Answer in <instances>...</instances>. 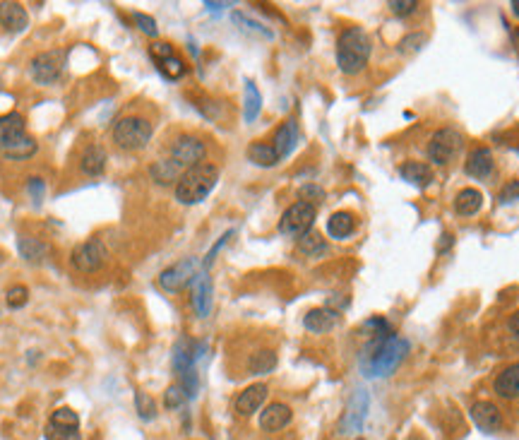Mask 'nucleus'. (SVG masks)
Instances as JSON below:
<instances>
[{
    "mask_svg": "<svg viewBox=\"0 0 519 440\" xmlns=\"http://www.w3.org/2000/svg\"><path fill=\"white\" fill-rule=\"evenodd\" d=\"M248 159L258 164V166H274V164H279V156L274 152L272 142H253L248 147Z\"/></svg>",
    "mask_w": 519,
    "mask_h": 440,
    "instance_id": "nucleus-31",
    "label": "nucleus"
},
{
    "mask_svg": "<svg viewBox=\"0 0 519 440\" xmlns=\"http://www.w3.org/2000/svg\"><path fill=\"white\" fill-rule=\"evenodd\" d=\"M399 176L416 188H428L433 183V169L428 164H421V161H404L402 166H399Z\"/></svg>",
    "mask_w": 519,
    "mask_h": 440,
    "instance_id": "nucleus-23",
    "label": "nucleus"
},
{
    "mask_svg": "<svg viewBox=\"0 0 519 440\" xmlns=\"http://www.w3.org/2000/svg\"><path fill=\"white\" fill-rule=\"evenodd\" d=\"M135 409H137V414H140V419H144V421H152V419L156 416V404H154V399L147 395V392H137V395H135Z\"/></svg>",
    "mask_w": 519,
    "mask_h": 440,
    "instance_id": "nucleus-34",
    "label": "nucleus"
},
{
    "mask_svg": "<svg viewBox=\"0 0 519 440\" xmlns=\"http://www.w3.org/2000/svg\"><path fill=\"white\" fill-rule=\"evenodd\" d=\"M508 332L512 334V339H515L517 344H519V311L510 315V320H508Z\"/></svg>",
    "mask_w": 519,
    "mask_h": 440,
    "instance_id": "nucleus-44",
    "label": "nucleus"
},
{
    "mask_svg": "<svg viewBox=\"0 0 519 440\" xmlns=\"http://www.w3.org/2000/svg\"><path fill=\"white\" fill-rule=\"evenodd\" d=\"M106 260H109V251L99 239H89V241L80 243V246H77L70 255L72 267H75L77 272H84V274L99 272L104 265H106Z\"/></svg>",
    "mask_w": 519,
    "mask_h": 440,
    "instance_id": "nucleus-8",
    "label": "nucleus"
},
{
    "mask_svg": "<svg viewBox=\"0 0 519 440\" xmlns=\"http://www.w3.org/2000/svg\"><path fill=\"white\" fill-rule=\"evenodd\" d=\"M510 8H512V12H515V15L519 17V0H512V3H510Z\"/></svg>",
    "mask_w": 519,
    "mask_h": 440,
    "instance_id": "nucleus-46",
    "label": "nucleus"
},
{
    "mask_svg": "<svg viewBox=\"0 0 519 440\" xmlns=\"http://www.w3.org/2000/svg\"><path fill=\"white\" fill-rule=\"evenodd\" d=\"M188 402V395H186V390L178 385H171L168 390H166V395H163V404H166V409H178V406H183Z\"/></svg>",
    "mask_w": 519,
    "mask_h": 440,
    "instance_id": "nucleus-35",
    "label": "nucleus"
},
{
    "mask_svg": "<svg viewBox=\"0 0 519 440\" xmlns=\"http://www.w3.org/2000/svg\"><path fill=\"white\" fill-rule=\"evenodd\" d=\"M65 61H68V54H65L63 49H54V51H44V54H39L34 61H31V80L36 84H54L58 77H61V72L65 68Z\"/></svg>",
    "mask_w": 519,
    "mask_h": 440,
    "instance_id": "nucleus-9",
    "label": "nucleus"
},
{
    "mask_svg": "<svg viewBox=\"0 0 519 440\" xmlns=\"http://www.w3.org/2000/svg\"><path fill=\"white\" fill-rule=\"evenodd\" d=\"M0 24L5 27V31H12V34H17V31L27 29L29 15H27V10H24L19 3L5 0V3H0Z\"/></svg>",
    "mask_w": 519,
    "mask_h": 440,
    "instance_id": "nucleus-21",
    "label": "nucleus"
},
{
    "mask_svg": "<svg viewBox=\"0 0 519 440\" xmlns=\"http://www.w3.org/2000/svg\"><path fill=\"white\" fill-rule=\"evenodd\" d=\"M339 320H341L339 311H334L330 306H323V308H313V311L306 313L303 327L315 334H325V332L334 330V327L339 325Z\"/></svg>",
    "mask_w": 519,
    "mask_h": 440,
    "instance_id": "nucleus-14",
    "label": "nucleus"
},
{
    "mask_svg": "<svg viewBox=\"0 0 519 440\" xmlns=\"http://www.w3.org/2000/svg\"><path fill=\"white\" fill-rule=\"evenodd\" d=\"M152 123L142 116H126L114 126V142L126 152H137L144 149L152 140Z\"/></svg>",
    "mask_w": 519,
    "mask_h": 440,
    "instance_id": "nucleus-5",
    "label": "nucleus"
},
{
    "mask_svg": "<svg viewBox=\"0 0 519 440\" xmlns=\"http://www.w3.org/2000/svg\"><path fill=\"white\" fill-rule=\"evenodd\" d=\"M462 144H464L462 133H457V130H452V128L438 130L428 142V159L433 164H438V166H445V164H450L459 152H462Z\"/></svg>",
    "mask_w": 519,
    "mask_h": 440,
    "instance_id": "nucleus-7",
    "label": "nucleus"
},
{
    "mask_svg": "<svg viewBox=\"0 0 519 440\" xmlns=\"http://www.w3.org/2000/svg\"><path fill=\"white\" fill-rule=\"evenodd\" d=\"M149 54H152V58H154L156 63H159V61H166V58H171V56H176V54H173V46L166 44V41H156V44H152Z\"/></svg>",
    "mask_w": 519,
    "mask_h": 440,
    "instance_id": "nucleus-42",
    "label": "nucleus"
},
{
    "mask_svg": "<svg viewBox=\"0 0 519 440\" xmlns=\"http://www.w3.org/2000/svg\"><path fill=\"white\" fill-rule=\"evenodd\" d=\"M325 248H327L325 239L315 231H308L298 239V251L303 255H308V258H318V255H323Z\"/></svg>",
    "mask_w": 519,
    "mask_h": 440,
    "instance_id": "nucleus-32",
    "label": "nucleus"
},
{
    "mask_svg": "<svg viewBox=\"0 0 519 440\" xmlns=\"http://www.w3.org/2000/svg\"><path fill=\"white\" fill-rule=\"evenodd\" d=\"M498 200H500V205H510V202H517L519 200V181H508L500 190V195H498Z\"/></svg>",
    "mask_w": 519,
    "mask_h": 440,
    "instance_id": "nucleus-40",
    "label": "nucleus"
},
{
    "mask_svg": "<svg viewBox=\"0 0 519 440\" xmlns=\"http://www.w3.org/2000/svg\"><path fill=\"white\" fill-rule=\"evenodd\" d=\"M296 144H298V123H296V121H284L277 128L274 137H272V147H274V152H277L279 161L286 159V156L293 152Z\"/></svg>",
    "mask_w": 519,
    "mask_h": 440,
    "instance_id": "nucleus-18",
    "label": "nucleus"
},
{
    "mask_svg": "<svg viewBox=\"0 0 519 440\" xmlns=\"http://www.w3.org/2000/svg\"><path fill=\"white\" fill-rule=\"evenodd\" d=\"M36 149L39 144L34 142V137L27 135L22 116L15 114V111L0 116V152H3V156L19 161L34 156Z\"/></svg>",
    "mask_w": 519,
    "mask_h": 440,
    "instance_id": "nucleus-2",
    "label": "nucleus"
},
{
    "mask_svg": "<svg viewBox=\"0 0 519 440\" xmlns=\"http://www.w3.org/2000/svg\"><path fill=\"white\" fill-rule=\"evenodd\" d=\"M8 306L10 308H22V306H27V301H29V289L27 286H22V284H17V286H10L8 289Z\"/></svg>",
    "mask_w": 519,
    "mask_h": 440,
    "instance_id": "nucleus-36",
    "label": "nucleus"
},
{
    "mask_svg": "<svg viewBox=\"0 0 519 440\" xmlns=\"http://www.w3.org/2000/svg\"><path fill=\"white\" fill-rule=\"evenodd\" d=\"M267 392L269 390L265 383H255L251 387H246V390L236 397V414H238V416H253V414L260 411V406L265 404Z\"/></svg>",
    "mask_w": 519,
    "mask_h": 440,
    "instance_id": "nucleus-16",
    "label": "nucleus"
},
{
    "mask_svg": "<svg viewBox=\"0 0 519 440\" xmlns=\"http://www.w3.org/2000/svg\"><path fill=\"white\" fill-rule=\"evenodd\" d=\"M190 289H193V308H195V313L200 315V318H207V315L212 313V281H209L207 270H202V272L195 274V279H193V284H190Z\"/></svg>",
    "mask_w": 519,
    "mask_h": 440,
    "instance_id": "nucleus-15",
    "label": "nucleus"
},
{
    "mask_svg": "<svg viewBox=\"0 0 519 440\" xmlns=\"http://www.w3.org/2000/svg\"><path fill=\"white\" fill-rule=\"evenodd\" d=\"M133 19H135V24H137V27H140L142 34H147V36H152V39L159 36V27H156L154 17L144 15V12H135Z\"/></svg>",
    "mask_w": 519,
    "mask_h": 440,
    "instance_id": "nucleus-37",
    "label": "nucleus"
},
{
    "mask_svg": "<svg viewBox=\"0 0 519 440\" xmlns=\"http://www.w3.org/2000/svg\"><path fill=\"white\" fill-rule=\"evenodd\" d=\"M493 390L503 399H519V361L498 373L493 380Z\"/></svg>",
    "mask_w": 519,
    "mask_h": 440,
    "instance_id": "nucleus-20",
    "label": "nucleus"
},
{
    "mask_svg": "<svg viewBox=\"0 0 519 440\" xmlns=\"http://www.w3.org/2000/svg\"><path fill=\"white\" fill-rule=\"evenodd\" d=\"M274 369H277V354L272 349L255 351L251 361H248V371H251L253 376H267V373H272Z\"/></svg>",
    "mask_w": 519,
    "mask_h": 440,
    "instance_id": "nucleus-30",
    "label": "nucleus"
},
{
    "mask_svg": "<svg viewBox=\"0 0 519 440\" xmlns=\"http://www.w3.org/2000/svg\"><path fill=\"white\" fill-rule=\"evenodd\" d=\"M17 251L29 265H41V262H46V258H49V246L39 239H31V236H19Z\"/></svg>",
    "mask_w": 519,
    "mask_h": 440,
    "instance_id": "nucleus-26",
    "label": "nucleus"
},
{
    "mask_svg": "<svg viewBox=\"0 0 519 440\" xmlns=\"http://www.w3.org/2000/svg\"><path fill=\"white\" fill-rule=\"evenodd\" d=\"M368 344L361 351V371L368 378H385L392 376L399 369V364L409 354V341L402 339L399 334L392 332V325L385 323L380 318H373L371 323H366Z\"/></svg>",
    "mask_w": 519,
    "mask_h": 440,
    "instance_id": "nucleus-1",
    "label": "nucleus"
},
{
    "mask_svg": "<svg viewBox=\"0 0 519 440\" xmlns=\"http://www.w3.org/2000/svg\"><path fill=\"white\" fill-rule=\"evenodd\" d=\"M216 181H219V169L214 164H197V166L188 169L176 183V200L181 205H197L212 193Z\"/></svg>",
    "mask_w": 519,
    "mask_h": 440,
    "instance_id": "nucleus-4",
    "label": "nucleus"
},
{
    "mask_svg": "<svg viewBox=\"0 0 519 440\" xmlns=\"http://www.w3.org/2000/svg\"><path fill=\"white\" fill-rule=\"evenodd\" d=\"M159 70L163 77H168V80H181V77L188 72V65L183 63V58L171 56L166 61H159Z\"/></svg>",
    "mask_w": 519,
    "mask_h": 440,
    "instance_id": "nucleus-33",
    "label": "nucleus"
},
{
    "mask_svg": "<svg viewBox=\"0 0 519 440\" xmlns=\"http://www.w3.org/2000/svg\"><path fill=\"white\" fill-rule=\"evenodd\" d=\"M104 169H106V149L89 144L80 156V171L84 176H101Z\"/></svg>",
    "mask_w": 519,
    "mask_h": 440,
    "instance_id": "nucleus-25",
    "label": "nucleus"
},
{
    "mask_svg": "<svg viewBox=\"0 0 519 440\" xmlns=\"http://www.w3.org/2000/svg\"><path fill=\"white\" fill-rule=\"evenodd\" d=\"M353 231H356V216L351 212H346V209L334 212L330 219H327V234H330V239L344 241V239H349Z\"/></svg>",
    "mask_w": 519,
    "mask_h": 440,
    "instance_id": "nucleus-24",
    "label": "nucleus"
},
{
    "mask_svg": "<svg viewBox=\"0 0 519 440\" xmlns=\"http://www.w3.org/2000/svg\"><path fill=\"white\" fill-rule=\"evenodd\" d=\"M425 44V36L423 34H409L404 36L402 41H399V54H416L418 49Z\"/></svg>",
    "mask_w": 519,
    "mask_h": 440,
    "instance_id": "nucleus-39",
    "label": "nucleus"
},
{
    "mask_svg": "<svg viewBox=\"0 0 519 440\" xmlns=\"http://www.w3.org/2000/svg\"><path fill=\"white\" fill-rule=\"evenodd\" d=\"M27 193H29V198H31V202H34V205H41V200H44V195H46V183L41 179H29Z\"/></svg>",
    "mask_w": 519,
    "mask_h": 440,
    "instance_id": "nucleus-41",
    "label": "nucleus"
},
{
    "mask_svg": "<svg viewBox=\"0 0 519 440\" xmlns=\"http://www.w3.org/2000/svg\"><path fill=\"white\" fill-rule=\"evenodd\" d=\"M205 154H207L205 142L195 135H181L178 140L173 142V147H171V159L178 164L183 171L202 164L205 161Z\"/></svg>",
    "mask_w": 519,
    "mask_h": 440,
    "instance_id": "nucleus-11",
    "label": "nucleus"
},
{
    "mask_svg": "<svg viewBox=\"0 0 519 440\" xmlns=\"http://www.w3.org/2000/svg\"><path fill=\"white\" fill-rule=\"evenodd\" d=\"M205 8L207 10H221V8H228V3H205Z\"/></svg>",
    "mask_w": 519,
    "mask_h": 440,
    "instance_id": "nucleus-45",
    "label": "nucleus"
},
{
    "mask_svg": "<svg viewBox=\"0 0 519 440\" xmlns=\"http://www.w3.org/2000/svg\"><path fill=\"white\" fill-rule=\"evenodd\" d=\"M483 207V195L476 188H464L455 198V212L459 216H474Z\"/></svg>",
    "mask_w": 519,
    "mask_h": 440,
    "instance_id": "nucleus-27",
    "label": "nucleus"
},
{
    "mask_svg": "<svg viewBox=\"0 0 519 440\" xmlns=\"http://www.w3.org/2000/svg\"><path fill=\"white\" fill-rule=\"evenodd\" d=\"M466 174L474 176V179H488L493 174V169H495V161H493V152L488 147H474L466 156V164H464Z\"/></svg>",
    "mask_w": 519,
    "mask_h": 440,
    "instance_id": "nucleus-19",
    "label": "nucleus"
},
{
    "mask_svg": "<svg viewBox=\"0 0 519 440\" xmlns=\"http://www.w3.org/2000/svg\"><path fill=\"white\" fill-rule=\"evenodd\" d=\"M291 419H293L291 406H286L284 402H272L260 414V429L265 433H279L291 424Z\"/></svg>",
    "mask_w": 519,
    "mask_h": 440,
    "instance_id": "nucleus-13",
    "label": "nucleus"
},
{
    "mask_svg": "<svg viewBox=\"0 0 519 440\" xmlns=\"http://www.w3.org/2000/svg\"><path fill=\"white\" fill-rule=\"evenodd\" d=\"M298 195H301V200H303V202H311V200L318 202V200L325 198V190L318 188V186H303Z\"/></svg>",
    "mask_w": 519,
    "mask_h": 440,
    "instance_id": "nucleus-43",
    "label": "nucleus"
},
{
    "mask_svg": "<svg viewBox=\"0 0 519 440\" xmlns=\"http://www.w3.org/2000/svg\"><path fill=\"white\" fill-rule=\"evenodd\" d=\"M46 440H80V416L75 409L63 406L51 414L46 426Z\"/></svg>",
    "mask_w": 519,
    "mask_h": 440,
    "instance_id": "nucleus-10",
    "label": "nucleus"
},
{
    "mask_svg": "<svg viewBox=\"0 0 519 440\" xmlns=\"http://www.w3.org/2000/svg\"><path fill=\"white\" fill-rule=\"evenodd\" d=\"M195 274H197V260L186 258V260L176 262V265L166 267V270L159 274V286L168 294H178L186 286L193 284Z\"/></svg>",
    "mask_w": 519,
    "mask_h": 440,
    "instance_id": "nucleus-12",
    "label": "nucleus"
},
{
    "mask_svg": "<svg viewBox=\"0 0 519 440\" xmlns=\"http://www.w3.org/2000/svg\"><path fill=\"white\" fill-rule=\"evenodd\" d=\"M371 61V36L361 27L344 29L337 39V65L344 75H358Z\"/></svg>",
    "mask_w": 519,
    "mask_h": 440,
    "instance_id": "nucleus-3",
    "label": "nucleus"
},
{
    "mask_svg": "<svg viewBox=\"0 0 519 440\" xmlns=\"http://www.w3.org/2000/svg\"><path fill=\"white\" fill-rule=\"evenodd\" d=\"M387 8H390L397 17H409L418 10V3L416 0H390Z\"/></svg>",
    "mask_w": 519,
    "mask_h": 440,
    "instance_id": "nucleus-38",
    "label": "nucleus"
},
{
    "mask_svg": "<svg viewBox=\"0 0 519 440\" xmlns=\"http://www.w3.org/2000/svg\"><path fill=\"white\" fill-rule=\"evenodd\" d=\"M315 216H318V207L313 205V202H293L291 207L286 209L284 214H281L279 219V231L284 236H303L313 229L315 224Z\"/></svg>",
    "mask_w": 519,
    "mask_h": 440,
    "instance_id": "nucleus-6",
    "label": "nucleus"
},
{
    "mask_svg": "<svg viewBox=\"0 0 519 440\" xmlns=\"http://www.w3.org/2000/svg\"><path fill=\"white\" fill-rule=\"evenodd\" d=\"M356 440H363V438H356Z\"/></svg>",
    "mask_w": 519,
    "mask_h": 440,
    "instance_id": "nucleus-47",
    "label": "nucleus"
},
{
    "mask_svg": "<svg viewBox=\"0 0 519 440\" xmlns=\"http://www.w3.org/2000/svg\"><path fill=\"white\" fill-rule=\"evenodd\" d=\"M469 414L483 433H495L503 429V414L493 402H476Z\"/></svg>",
    "mask_w": 519,
    "mask_h": 440,
    "instance_id": "nucleus-17",
    "label": "nucleus"
},
{
    "mask_svg": "<svg viewBox=\"0 0 519 440\" xmlns=\"http://www.w3.org/2000/svg\"><path fill=\"white\" fill-rule=\"evenodd\" d=\"M149 174H152V179L156 181V183H161V186H168V183H178V179L183 174H186V171H183L178 164H176L173 159H161V161H156V164H152V169H149Z\"/></svg>",
    "mask_w": 519,
    "mask_h": 440,
    "instance_id": "nucleus-29",
    "label": "nucleus"
},
{
    "mask_svg": "<svg viewBox=\"0 0 519 440\" xmlns=\"http://www.w3.org/2000/svg\"><path fill=\"white\" fill-rule=\"evenodd\" d=\"M262 111V94L258 84L253 80H246V91H243V118L246 123H253Z\"/></svg>",
    "mask_w": 519,
    "mask_h": 440,
    "instance_id": "nucleus-28",
    "label": "nucleus"
},
{
    "mask_svg": "<svg viewBox=\"0 0 519 440\" xmlns=\"http://www.w3.org/2000/svg\"><path fill=\"white\" fill-rule=\"evenodd\" d=\"M366 411H368V397L363 395V390H358V392H356V397L351 399V404H349V409H346L344 419H341V424H339V433H351V431H358L361 426H363Z\"/></svg>",
    "mask_w": 519,
    "mask_h": 440,
    "instance_id": "nucleus-22",
    "label": "nucleus"
}]
</instances>
